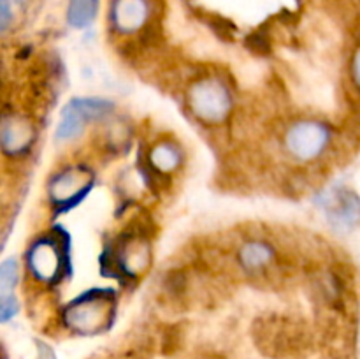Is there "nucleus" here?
<instances>
[{
	"label": "nucleus",
	"mask_w": 360,
	"mask_h": 359,
	"mask_svg": "<svg viewBox=\"0 0 360 359\" xmlns=\"http://www.w3.org/2000/svg\"><path fill=\"white\" fill-rule=\"evenodd\" d=\"M239 257H241L243 266L248 267V270H257V267H262L269 263L271 257H273V250L264 243L253 241L243 246Z\"/></svg>",
	"instance_id": "obj_11"
},
{
	"label": "nucleus",
	"mask_w": 360,
	"mask_h": 359,
	"mask_svg": "<svg viewBox=\"0 0 360 359\" xmlns=\"http://www.w3.org/2000/svg\"><path fill=\"white\" fill-rule=\"evenodd\" d=\"M352 77H354V83L360 88V48L352 58Z\"/></svg>",
	"instance_id": "obj_15"
},
{
	"label": "nucleus",
	"mask_w": 360,
	"mask_h": 359,
	"mask_svg": "<svg viewBox=\"0 0 360 359\" xmlns=\"http://www.w3.org/2000/svg\"><path fill=\"white\" fill-rule=\"evenodd\" d=\"M63 250L58 243L53 241H41L37 245L32 246L30 250V267L39 278H53L55 275L60 273L65 260H63Z\"/></svg>",
	"instance_id": "obj_6"
},
{
	"label": "nucleus",
	"mask_w": 360,
	"mask_h": 359,
	"mask_svg": "<svg viewBox=\"0 0 360 359\" xmlns=\"http://www.w3.org/2000/svg\"><path fill=\"white\" fill-rule=\"evenodd\" d=\"M37 345H39V359H56L55 354H53V351L48 347V345L41 344V341H39Z\"/></svg>",
	"instance_id": "obj_16"
},
{
	"label": "nucleus",
	"mask_w": 360,
	"mask_h": 359,
	"mask_svg": "<svg viewBox=\"0 0 360 359\" xmlns=\"http://www.w3.org/2000/svg\"><path fill=\"white\" fill-rule=\"evenodd\" d=\"M330 224L340 231H354L360 225V197L347 189H336L326 197Z\"/></svg>",
	"instance_id": "obj_5"
},
{
	"label": "nucleus",
	"mask_w": 360,
	"mask_h": 359,
	"mask_svg": "<svg viewBox=\"0 0 360 359\" xmlns=\"http://www.w3.org/2000/svg\"><path fill=\"white\" fill-rule=\"evenodd\" d=\"M190 106L197 118L206 123H218L225 120L231 109V95L220 81H200L190 94Z\"/></svg>",
	"instance_id": "obj_1"
},
{
	"label": "nucleus",
	"mask_w": 360,
	"mask_h": 359,
	"mask_svg": "<svg viewBox=\"0 0 360 359\" xmlns=\"http://www.w3.org/2000/svg\"><path fill=\"white\" fill-rule=\"evenodd\" d=\"M179 160H181V155H179L178 148L169 143H158L151 150V164L158 171H172L179 164Z\"/></svg>",
	"instance_id": "obj_12"
},
{
	"label": "nucleus",
	"mask_w": 360,
	"mask_h": 359,
	"mask_svg": "<svg viewBox=\"0 0 360 359\" xmlns=\"http://www.w3.org/2000/svg\"><path fill=\"white\" fill-rule=\"evenodd\" d=\"M16 277H18V267L16 260L7 259L6 263L0 267V289H2V296H11L13 294V289L16 285Z\"/></svg>",
	"instance_id": "obj_13"
},
{
	"label": "nucleus",
	"mask_w": 360,
	"mask_h": 359,
	"mask_svg": "<svg viewBox=\"0 0 360 359\" xmlns=\"http://www.w3.org/2000/svg\"><path fill=\"white\" fill-rule=\"evenodd\" d=\"M32 130L25 120L21 118H6L2 127V144L7 153H18L23 151L30 144Z\"/></svg>",
	"instance_id": "obj_9"
},
{
	"label": "nucleus",
	"mask_w": 360,
	"mask_h": 359,
	"mask_svg": "<svg viewBox=\"0 0 360 359\" xmlns=\"http://www.w3.org/2000/svg\"><path fill=\"white\" fill-rule=\"evenodd\" d=\"M7 23H9V4L7 0H2V28H6Z\"/></svg>",
	"instance_id": "obj_17"
},
{
	"label": "nucleus",
	"mask_w": 360,
	"mask_h": 359,
	"mask_svg": "<svg viewBox=\"0 0 360 359\" xmlns=\"http://www.w3.org/2000/svg\"><path fill=\"white\" fill-rule=\"evenodd\" d=\"M18 312V301L14 298V294L11 296H2V301H0V315H2V320H9L11 317L16 315Z\"/></svg>",
	"instance_id": "obj_14"
},
{
	"label": "nucleus",
	"mask_w": 360,
	"mask_h": 359,
	"mask_svg": "<svg viewBox=\"0 0 360 359\" xmlns=\"http://www.w3.org/2000/svg\"><path fill=\"white\" fill-rule=\"evenodd\" d=\"M329 143V130L316 122H301L290 127L287 134V148L294 157L311 160L319 157Z\"/></svg>",
	"instance_id": "obj_4"
},
{
	"label": "nucleus",
	"mask_w": 360,
	"mask_h": 359,
	"mask_svg": "<svg viewBox=\"0 0 360 359\" xmlns=\"http://www.w3.org/2000/svg\"><path fill=\"white\" fill-rule=\"evenodd\" d=\"M90 182L86 180V172L81 169H74V171H65L53 182L51 185V196L55 197L56 203H70V197L79 199L83 196L84 183Z\"/></svg>",
	"instance_id": "obj_7"
},
{
	"label": "nucleus",
	"mask_w": 360,
	"mask_h": 359,
	"mask_svg": "<svg viewBox=\"0 0 360 359\" xmlns=\"http://www.w3.org/2000/svg\"><path fill=\"white\" fill-rule=\"evenodd\" d=\"M98 0H70L69 4V23L76 28L90 25L97 16Z\"/></svg>",
	"instance_id": "obj_10"
},
{
	"label": "nucleus",
	"mask_w": 360,
	"mask_h": 359,
	"mask_svg": "<svg viewBox=\"0 0 360 359\" xmlns=\"http://www.w3.org/2000/svg\"><path fill=\"white\" fill-rule=\"evenodd\" d=\"M148 14V7L144 0H116L115 4V18L116 27L122 30L130 32L139 28L144 23Z\"/></svg>",
	"instance_id": "obj_8"
},
{
	"label": "nucleus",
	"mask_w": 360,
	"mask_h": 359,
	"mask_svg": "<svg viewBox=\"0 0 360 359\" xmlns=\"http://www.w3.org/2000/svg\"><path fill=\"white\" fill-rule=\"evenodd\" d=\"M111 317V303L104 296H86L77 299L67 310V322L83 334H94L104 329Z\"/></svg>",
	"instance_id": "obj_2"
},
{
	"label": "nucleus",
	"mask_w": 360,
	"mask_h": 359,
	"mask_svg": "<svg viewBox=\"0 0 360 359\" xmlns=\"http://www.w3.org/2000/svg\"><path fill=\"white\" fill-rule=\"evenodd\" d=\"M111 111V104L102 99H74L63 109L62 122L56 129L58 139H70L76 137L83 130L84 122L95 118H102Z\"/></svg>",
	"instance_id": "obj_3"
}]
</instances>
